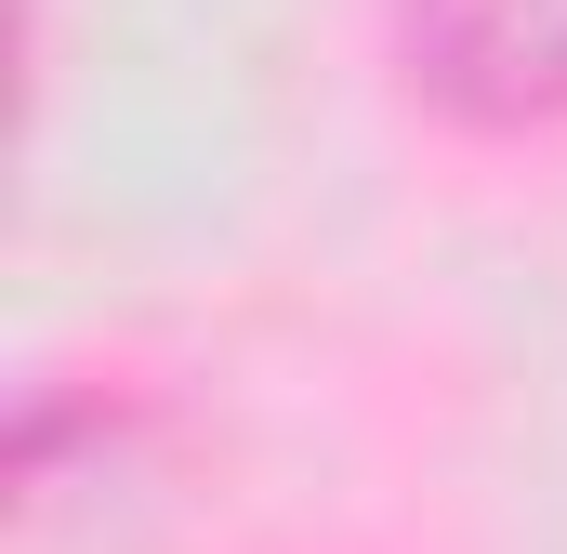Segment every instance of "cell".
I'll return each instance as SVG.
<instances>
[{
    "instance_id": "1",
    "label": "cell",
    "mask_w": 567,
    "mask_h": 554,
    "mask_svg": "<svg viewBox=\"0 0 567 554\" xmlns=\"http://www.w3.org/2000/svg\"><path fill=\"white\" fill-rule=\"evenodd\" d=\"M396 66L449 133H555L567 0H396Z\"/></svg>"
}]
</instances>
